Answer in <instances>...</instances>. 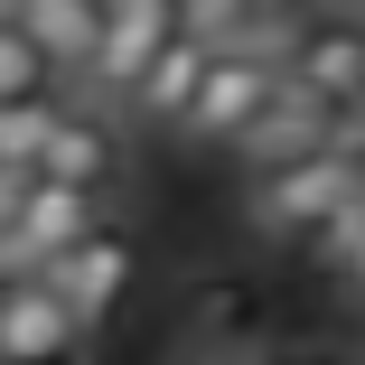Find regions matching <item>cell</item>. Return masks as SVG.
<instances>
[{"mask_svg":"<svg viewBox=\"0 0 365 365\" xmlns=\"http://www.w3.org/2000/svg\"><path fill=\"white\" fill-rule=\"evenodd\" d=\"M356 187H365V150L337 131V140H319V150H290V160H262V169H253L244 225H253L262 244H309Z\"/></svg>","mask_w":365,"mask_h":365,"instance_id":"1","label":"cell"},{"mask_svg":"<svg viewBox=\"0 0 365 365\" xmlns=\"http://www.w3.org/2000/svg\"><path fill=\"white\" fill-rule=\"evenodd\" d=\"M103 225V187H76V178H29V197H19V215L0 225V272H47L66 244H85Z\"/></svg>","mask_w":365,"mask_h":365,"instance_id":"2","label":"cell"},{"mask_svg":"<svg viewBox=\"0 0 365 365\" xmlns=\"http://www.w3.org/2000/svg\"><path fill=\"white\" fill-rule=\"evenodd\" d=\"M281 94V56H253V47H215L197 103L178 113V140H244L253 113Z\"/></svg>","mask_w":365,"mask_h":365,"instance_id":"3","label":"cell"},{"mask_svg":"<svg viewBox=\"0 0 365 365\" xmlns=\"http://www.w3.org/2000/svg\"><path fill=\"white\" fill-rule=\"evenodd\" d=\"M178 38V0H103V29H94V56H85V85L94 94H131L140 66Z\"/></svg>","mask_w":365,"mask_h":365,"instance_id":"4","label":"cell"},{"mask_svg":"<svg viewBox=\"0 0 365 365\" xmlns=\"http://www.w3.org/2000/svg\"><path fill=\"white\" fill-rule=\"evenodd\" d=\"M131 272H140V253H131V235H113V225H94L85 244H66L56 262H47V281L66 290V309L85 319V337L122 309V290H131Z\"/></svg>","mask_w":365,"mask_h":365,"instance_id":"5","label":"cell"},{"mask_svg":"<svg viewBox=\"0 0 365 365\" xmlns=\"http://www.w3.org/2000/svg\"><path fill=\"white\" fill-rule=\"evenodd\" d=\"M66 346H85L66 290L47 272H0V356H66Z\"/></svg>","mask_w":365,"mask_h":365,"instance_id":"6","label":"cell"},{"mask_svg":"<svg viewBox=\"0 0 365 365\" xmlns=\"http://www.w3.org/2000/svg\"><path fill=\"white\" fill-rule=\"evenodd\" d=\"M337 122H346V113H337L328 94H309V85H300V76L281 66V94L253 113V131L235 140V150L262 169V160H290V150H319V140H337Z\"/></svg>","mask_w":365,"mask_h":365,"instance_id":"7","label":"cell"},{"mask_svg":"<svg viewBox=\"0 0 365 365\" xmlns=\"http://www.w3.org/2000/svg\"><path fill=\"white\" fill-rule=\"evenodd\" d=\"M290 76L346 113V103L365 94V19H309L300 47H290Z\"/></svg>","mask_w":365,"mask_h":365,"instance_id":"8","label":"cell"},{"mask_svg":"<svg viewBox=\"0 0 365 365\" xmlns=\"http://www.w3.org/2000/svg\"><path fill=\"white\" fill-rule=\"evenodd\" d=\"M38 169L47 178H76V187H113V169H122V140H113V122L103 113H47V140H38Z\"/></svg>","mask_w":365,"mask_h":365,"instance_id":"9","label":"cell"},{"mask_svg":"<svg viewBox=\"0 0 365 365\" xmlns=\"http://www.w3.org/2000/svg\"><path fill=\"white\" fill-rule=\"evenodd\" d=\"M206 66H215V47H206L197 29H178L150 66H140V85H131L122 103H131L140 122H169V131H178V113H187V103H197V85H206Z\"/></svg>","mask_w":365,"mask_h":365,"instance_id":"10","label":"cell"},{"mask_svg":"<svg viewBox=\"0 0 365 365\" xmlns=\"http://www.w3.org/2000/svg\"><path fill=\"white\" fill-rule=\"evenodd\" d=\"M19 19L38 29V47L56 56V76H85L94 29H103V0H19Z\"/></svg>","mask_w":365,"mask_h":365,"instance_id":"11","label":"cell"},{"mask_svg":"<svg viewBox=\"0 0 365 365\" xmlns=\"http://www.w3.org/2000/svg\"><path fill=\"white\" fill-rule=\"evenodd\" d=\"M56 85V56L38 47L29 19H0V103H19V94H47Z\"/></svg>","mask_w":365,"mask_h":365,"instance_id":"12","label":"cell"},{"mask_svg":"<svg viewBox=\"0 0 365 365\" xmlns=\"http://www.w3.org/2000/svg\"><path fill=\"white\" fill-rule=\"evenodd\" d=\"M262 10H272V0H178V29H197L206 47H235Z\"/></svg>","mask_w":365,"mask_h":365,"instance_id":"13","label":"cell"},{"mask_svg":"<svg viewBox=\"0 0 365 365\" xmlns=\"http://www.w3.org/2000/svg\"><path fill=\"white\" fill-rule=\"evenodd\" d=\"M337 281H346V300H356V309H365V235H356V253H346V262H337Z\"/></svg>","mask_w":365,"mask_h":365,"instance_id":"14","label":"cell"},{"mask_svg":"<svg viewBox=\"0 0 365 365\" xmlns=\"http://www.w3.org/2000/svg\"><path fill=\"white\" fill-rule=\"evenodd\" d=\"M337 131H346V140H356V150H365V94L346 103V122H337Z\"/></svg>","mask_w":365,"mask_h":365,"instance_id":"15","label":"cell"},{"mask_svg":"<svg viewBox=\"0 0 365 365\" xmlns=\"http://www.w3.org/2000/svg\"><path fill=\"white\" fill-rule=\"evenodd\" d=\"M0 19H19V0H0Z\"/></svg>","mask_w":365,"mask_h":365,"instance_id":"16","label":"cell"}]
</instances>
